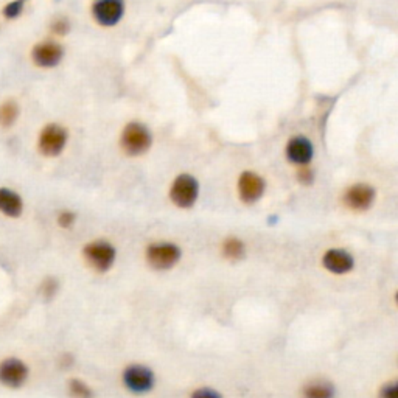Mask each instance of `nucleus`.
I'll use <instances>...</instances> for the list:
<instances>
[{
  "mask_svg": "<svg viewBox=\"0 0 398 398\" xmlns=\"http://www.w3.org/2000/svg\"><path fill=\"white\" fill-rule=\"evenodd\" d=\"M199 198V183L192 175H179L171 182L170 201L179 209H192Z\"/></svg>",
  "mask_w": 398,
  "mask_h": 398,
  "instance_id": "20e7f679",
  "label": "nucleus"
},
{
  "mask_svg": "<svg viewBox=\"0 0 398 398\" xmlns=\"http://www.w3.org/2000/svg\"><path fill=\"white\" fill-rule=\"evenodd\" d=\"M375 188L366 182H358L348 187L342 195V203L353 212H366L375 203Z\"/></svg>",
  "mask_w": 398,
  "mask_h": 398,
  "instance_id": "423d86ee",
  "label": "nucleus"
},
{
  "mask_svg": "<svg viewBox=\"0 0 398 398\" xmlns=\"http://www.w3.org/2000/svg\"><path fill=\"white\" fill-rule=\"evenodd\" d=\"M322 266L326 271L335 275H346L353 271L355 259L346 249L332 248L322 254Z\"/></svg>",
  "mask_w": 398,
  "mask_h": 398,
  "instance_id": "9d476101",
  "label": "nucleus"
},
{
  "mask_svg": "<svg viewBox=\"0 0 398 398\" xmlns=\"http://www.w3.org/2000/svg\"><path fill=\"white\" fill-rule=\"evenodd\" d=\"M58 291V281L54 279H47L44 280V283H42V294H44L46 297H52L54 296V292Z\"/></svg>",
  "mask_w": 398,
  "mask_h": 398,
  "instance_id": "5701e85b",
  "label": "nucleus"
},
{
  "mask_svg": "<svg viewBox=\"0 0 398 398\" xmlns=\"http://www.w3.org/2000/svg\"><path fill=\"white\" fill-rule=\"evenodd\" d=\"M19 115V108L14 101H7L0 106V125L11 126Z\"/></svg>",
  "mask_w": 398,
  "mask_h": 398,
  "instance_id": "a211bd4d",
  "label": "nucleus"
},
{
  "mask_svg": "<svg viewBox=\"0 0 398 398\" xmlns=\"http://www.w3.org/2000/svg\"><path fill=\"white\" fill-rule=\"evenodd\" d=\"M83 255L88 265L95 269L97 272H108L114 266L115 259H117V250L112 246V243L106 240H95L86 244Z\"/></svg>",
  "mask_w": 398,
  "mask_h": 398,
  "instance_id": "7ed1b4c3",
  "label": "nucleus"
},
{
  "mask_svg": "<svg viewBox=\"0 0 398 398\" xmlns=\"http://www.w3.org/2000/svg\"><path fill=\"white\" fill-rule=\"evenodd\" d=\"M313 145L308 139L305 137H294L286 145V157L288 161L299 165V167H304V165H308L313 159Z\"/></svg>",
  "mask_w": 398,
  "mask_h": 398,
  "instance_id": "f8f14e48",
  "label": "nucleus"
},
{
  "mask_svg": "<svg viewBox=\"0 0 398 398\" xmlns=\"http://www.w3.org/2000/svg\"><path fill=\"white\" fill-rule=\"evenodd\" d=\"M182 257V249L176 243L159 241L152 243L145 250V260L150 268L156 271H168L179 263Z\"/></svg>",
  "mask_w": 398,
  "mask_h": 398,
  "instance_id": "f257e3e1",
  "label": "nucleus"
},
{
  "mask_svg": "<svg viewBox=\"0 0 398 398\" xmlns=\"http://www.w3.org/2000/svg\"><path fill=\"white\" fill-rule=\"evenodd\" d=\"M297 179L304 183H311L313 182V171H311L307 165H304V167L299 170Z\"/></svg>",
  "mask_w": 398,
  "mask_h": 398,
  "instance_id": "b1692460",
  "label": "nucleus"
},
{
  "mask_svg": "<svg viewBox=\"0 0 398 398\" xmlns=\"http://www.w3.org/2000/svg\"><path fill=\"white\" fill-rule=\"evenodd\" d=\"M23 203L22 198L10 188H0V212L5 217L17 218L22 215Z\"/></svg>",
  "mask_w": 398,
  "mask_h": 398,
  "instance_id": "4468645a",
  "label": "nucleus"
},
{
  "mask_svg": "<svg viewBox=\"0 0 398 398\" xmlns=\"http://www.w3.org/2000/svg\"><path fill=\"white\" fill-rule=\"evenodd\" d=\"M378 398H398V384H397V381L384 383L378 390Z\"/></svg>",
  "mask_w": 398,
  "mask_h": 398,
  "instance_id": "6ab92c4d",
  "label": "nucleus"
},
{
  "mask_svg": "<svg viewBox=\"0 0 398 398\" xmlns=\"http://www.w3.org/2000/svg\"><path fill=\"white\" fill-rule=\"evenodd\" d=\"M335 386L328 381H311L305 384L304 398H335Z\"/></svg>",
  "mask_w": 398,
  "mask_h": 398,
  "instance_id": "dca6fc26",
  "label": "nucleus"
},
{
  "mask_svg": "<svg viewBox=\"0 0 398 398\" xmlns=\"http://www.w3.org/2000/svg\"><path fill=\"white\" fill-rule=\"evenodd\" d=\"M22 7H23V0H14V2L8 3L7 7L3 8V14L8 19H14V17L19 16L22 13Z\"/></svg>",
  "mask_w": 398,
  "mask_h": 398,
  "instance_id": "412c9836",
  "label": "nucleus"
},
{
  "mask_svg": "<svg viewBox=\"0 0 398 398\" xmlns=\"http://www.w3.org/2000/svg\"><path fill=\"white\" fill-rule=\"evenodd\" d=\"M151 132L142 123H130L121 132V148L130 156H140L150 150Z\"/></svg>",
  "mask_w": 398,
  "mask_h": 398,
  "instance_id": "39448f33",
  "label": "nucleus"
},
{
  "mask_svg": "<svg viewBox=\"0 0 398 398\" xmlns=\"http://www.w3.org/2000/svg\"><path fill=\"white\" fill-rule=\"evenodd\" d=\"M67 143V131L59 125H47L39 136V150L44 156L54 157L63 152Z\"/></svg>",
  "mask_w": 398,
  "mask_h": 398,
  "instance_id": "1a4fd4ad",
  "label": "nucleus"
},
{
  "mask_svg": "<svg viewBox=\"0 0 398 398\" xmlns=\"http://www.w3.org/2000/svg\"><path fill=\"white\" fill-rule=\"evenodd\" d=\"M28 378V366L17 358H8L0 363V383L10 389H19Z\"/></svg>",
  "mask_w": 398,
  "mask_h": 398,
  "instance_id": "6e6552de",
  "label": "nucleus"
},
{
  "mask_svg": "<svg viewBox=\"0 0 398 398\" xmlns=\"http://www.w3.org/2000/svg\"><path fill=\"white\" fill-rule=\"evenodd\" d=\"M123 0H97L92 7V13L98 23L105 27H112L119 23L123 16Z\"/></svg>",
  "mask_w": 398,
  "mask_h": 398,
  "instance_id": "9b49d317",
  "label": "nucleus"
},
{
  "mask_svg": "<svg viewBox=\"0 0 398 398\" xmlns=\"http://www.w3.org/2000/svg\"><path fill=\"white\" fill-rule=\"evenodd\" d=\"M223 255L230 261H240L246 255V244L238 237H229L223 241Z\"/></svg>",
  "mask_w": 398,
  "mask_h": 398,
  "instance_id": "2eb2a0df",
  "label": "nucleus"
},
{
  "mask_svg": "<svg viewBox=\"0 0 398 398\" xmlns=\"http://www.w3.org/2000/svg\"><path fill=\"white\" fill-rule=\"evenodd\" d=\"M63 58V47L54 42H42L33 48V61L39 67H53Z\"/></svg>",
  "mask_w": 398,
  "mask_h": 398,
  "instance_id": "ddd939ff",
  "label": "nucleus"
},
{
  "mask_svg": "<svg viewBox=\"0 0 398 398\" xmlns=\"http://www.w3.org/2000/svg\"><path fill=\"white\" fill-rule=\"evenodd\" d=\"M67 389H69L72 398H94V390L90 386L79 378H72Z\"/></svg>",
  "mask_w": 398,
  "mask_h": 398,
  "instance_id": "f3484780",
  "label": "nucleus"
},
{
  "mask_svg": "<svg viewBox=\"0 0 398 398\" xmlns=\"http://www.w3.org/2000/svg\"><path fill=\"white\" fill-rule=\"evenodd\" d=\"M75 221H77V215L73 212L64 210V212H61L59 215H58V224L63 229H70L72 226L75 224Z\"/></svg>",
  "mask_w": 398,
  "mask_h": 398,
  "instance_id": "4be33fe9",
  "label": "nucleus"
},
{
  "mask_svg": "<svg viewBox=\"0 0 398 398\" xmlns=\"http://www.w3.org/2000/svg\"><path fill=\"white\" fill-rule=\"evenodd\" d=\"M125 388L134 395H146L155 389L156 375L151 367L145 364H130L121 373Z\"/></svg>",
  "mask_w": 398,
  "mask_h": 398,
  "instance_id": "f03ea898",
  "label": "nucleus"
},
{
  "mask_svg": "<svg viewBox=\"0 0 398 398\" xmlns=\"http://www.w3.org/2000/svg\"><path fill=\"white\" fill-rule=\"evenodd\" d=\"M190 398H223V395L219 394L217 389H212V388H198L195 389L192 394H190Z\"/></svg>",
  "mask_w": 398,
  "mask_h": 398,
  "instance_id": "aec40b11",
  "label": "nucleus"
},
{
  "mask_svg": "<svg viewBox=\"0 0 398 398\" xmlns=\"http://www.w3.org/2000/svg\"><path fill=\"white\" fill-rule=\"evenodd\" d=\"M266 190V182L260 175L254 171H243L238 177V196L240 201L248 206H252L263 198Z\"/></svg>",
  "mask_w": 398,
  "mask_h": 398,
  "instance_id": "0eeeda50",
  "label": "nucleus"
},
{
  "mask_svg": "<svg viewBox=\"0 0 398 398\" xmlns=\"http://www.w3.org/2000/svg\"><path fill=\"white\" fill-rule=\"evenodd\" d=\"M67 30H69V22L66 19H58L53 23V32L57 34H66Z\"/></svg>",
  "mask_w": 398,
  "mask_h": 398,
  "instance_id": "393cba45",
  "label": "nucleus"
}]
</instances>
